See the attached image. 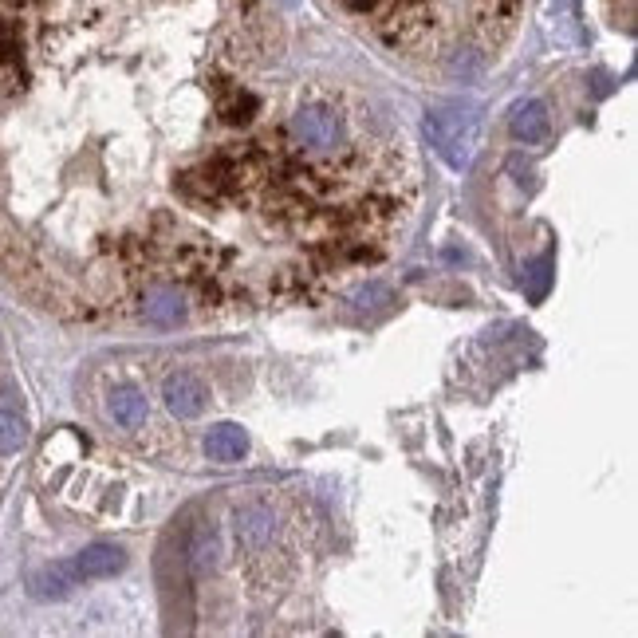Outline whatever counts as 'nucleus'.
Listing matches in <instances>:
<instances>
[{
	"label": "nucleus",
	"mask_w": 638,
	"mask_h": 638,
	"mask_svg": "<svg viewBox=\"0 0 638 638\" xmlns=\"http://www.w3.org/2000/svg\"><path fill=\"white\" fill-rule=\"evenodd\" d=\"M123 564H127V552L119 544H87L75 556L71 572L79 579H111L115 572H123Z\"/></svg>",
	"instance_id": "7ed1b4c3"
},
{
	"label": "nucleus",
	"mask_w": 638,
	"mask_h": 638,
	"mask_svg": "<svg viewBox=\"0 0 638 638\" xmlns=\"http://www.w3.org/2000/svg\"><path fill=\"white\" fill-rule=\"evenodd\" d=\"M446 127H430L434 134V142H438V150L446 154L453 166H465L469 162V150H473V142H477V115L473 111H461V107H442V111H434Z\"/></svg>",
	"instance_id": "f257e3e1"
},
{
	"label": "nucleus",
	"mask_w": 638,
	"mask_h": 638,
	"mask_svg": "<svg viewBox=\"0 0 638 638\" xmlns=\"http://www.w3.org/2000/svg\"><path fill=\"white\" fill-rule=\"evenodd\" d=\"M245 449H249V442H245L241 426H217V430H209V438H205V453H209V461H217V465L241 461Z\"/></svg>",
	"instance_id": "20e7f679"
},
{
	"label": "nucleus",
	"mask_w": 638,
	"mask_h": 638,
	"mask_svg": "<svg viewBox=\"0 0 638 638\" xmlns=\"http://www.w3.org/2000/svg\"><path fill=\"white\" fill-rule=\"evenodd\" d=\"M162 394H166L170 414H178V418H197V414L209 406V386L201 383L193 371H178V375H170Z\"/></svg>",
	"instance_id": "f03ea898"
},
{
	"label": "nucleus",
	"mask_w": 638,
	"mask_h": 638,
	"mask_svg": "<svg viewBox=\"0 0 638 638\" xmlns=\"http://www.w3.org/2000/svg\"><path fill=\"white\" fill-rule=\"evenodd\" d=\"M512 134L524 142H540L548 138V107L544 103H520L512 111Z\"/></svg>",
	"instance_id": "423d86ee"
},
{
	"label": "nucleus",
	"mask_w": 638,
	"mask_h": 638,
	"mask_svg": "<svg viewBox=\"0 0 638 638\" xmlns=\"http://www.w3.org/2000/svg\"><path fill=\"white\" fill-rule=\"evenodd\" d=\"M107 406H111V418H115L119 426H127V430L146 422V398H142L138 390H130V386L111 390V402H107Z\"/></svg>",
	"instance_id": "0eeeda50"
},
{
	"label": "nucleus",
	"mask_w": 638,
	"mask_h": 638,
	"mask_svg": "<svg viewBox=\"0 0 638 638\" xmlns=\"http://www.w3.org/2000/svg\"><path fill=\"white\" fill-rule=\"evenodd\" d=\"M28 438V426L16 414H0V453H16Z\"/></svg>",
	"instance_id": "6e6552de"
},
{
	"label": "nucleus",
	"mask_w": 638,
	"mask_h": 638,
	"mask_svg": "<svg viewBox=\"0 0 638 638\" xmlns=\"http://www.w3.org/2000/svg\"><path fill=\"white\" fill-rule=\"evenodd\" d=\"M79 587V575L71 572V564H52L40 575H32V595L40 599H64Z\"/></svg>",
	"instance_id": "39448f33"
}]
</instances>
